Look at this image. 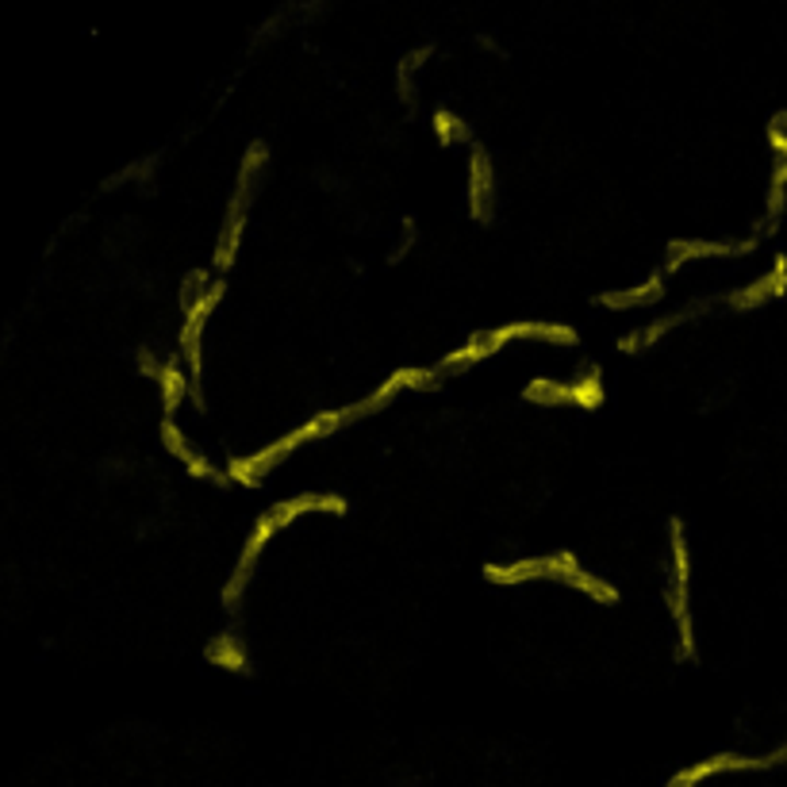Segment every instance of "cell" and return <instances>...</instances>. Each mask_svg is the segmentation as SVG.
Masks as SVG:
<instances>
[{
    "mask_svg": "<svg viewBox=\"0 0 787 787\" xmlns=\"http://www.w3.org/2000/svg\"><path fill=\"white\" fill-rule=\"evenodd\" d=\"M496 208V169L492 154L485 146H473L469 154V212L473 220H488Z\"/></svg>",
    "mask_w": 787,
    "mask_h": 787,
    "instance_id": "cell-8",
    "label": "cell"
},
{
    "mask_svg": "<svg viewBox=\"0 0 787 787\" xmlns=\"http://www.w3.org/2000/svg\"><path fill=\"white\" fill-rule=\"evenodd\" d=\"M787 292V258H776L773 273H761L753 285L738 288L734 296H730V308L738 311H750V308H761V303L776 300V296Z\"/></svg>",
    "mask_w": 787,
    "mask_h": 787,
    "instance_id": "cell-12",
    "label": "cell"
},
{
    "mask_svg": "<svg viewBox=\"0 0 787 787\" xmlns=\"http://www.w3.org/2000/svg\"><path fill=\"white\" fill-rule=\"evenodd\" d=\"M545 580H557V584H568V588L584 591L588 599H596V603L603 607H614L622 599V591L614 588V580H603V576L588 573V568L580 565V557H576L573 550L565 553H545Z\"/></svg>",
    "mask_w": 787,
    "mask_h": 787,
    "instance_id": "cell-5",
    "label": "cell"
},
{
    "mask_svg": "<svg viewBox=\"0 0 787 787\" xmlns=\"http://www.w3.org/2000/svg\"><path fill=\"white\" fill-rule=\"evenodd\" d=\"M362 419V411H357V403H346V408H326L319 411V415H311L308 423H300L296 431L280 434L277 442H269V446H262L258 454L251 457H231L228 462V480L239 488H262V480L269 477L273 469H277L285 457H292L300 446H308V442H319L326 439V434L342 431V426L357 423Z\"/></svg>",
    "mask_w": 787,
    "mask_h": 787,
    "instance_id": "cell-1",
    "label": "cell"
},
{
    "mask_svg": "<svg viewBox=\"0 0 787 787\" xmlns=\"http://www.w3.org/2000/svg\"><path fill=\"white\" fill-rule=\"evenodd\" d=\"M485 580L496 588H516V584H534L545 580V557H516V561H500V565H485Z\"/></svg>",
    "mask_w": 787,
    "mask_h": 787,
    "instance_id": "cell-14",
    "label": "cell"
},
{
    "mask_svg": "<svg viewBox=\"0 0 787 787\" xmlns=\"http://www.w3.org/2000/svg\"><path fill=\"white\" fill-rule=\"evenodd\" d=\"M434 380H439V369H426V365H400V369H392L385 380H380L377 388H373L365 400H357V411L365 415H377L380 408H388V403L396 400L400 392H411V388H431Z\"/></svg>",
    "mask_w": 787,
    "mask_h": 787,
    "instance_id": "cell-7",
    "label": "cell"
},
{
    "mask_svg": "<svg viewBox=\"0 0 787 787\" xmlns=\"http://www.w3.org/2000/svg\"><path fill=\"white\" fill-rule=\"evenodd\" d=\"M523 400L526 403H542V408H576V411H596L603 408L607 400V388H603V373L591 365L588 373L573 380H550V377H537L530 380L523 388Z\"/></svg>",
    "mask_w": 787,
    "mask_h": 787,
    "instance_id": "cell-3",
    "label": "cell"
},
{
    "mask_svg": "<svg viewBox=\"0 0 787 787\" xmlns=\"http://www.w3.org/2000/svg\"><path fill=\"white\" fill-rule=\"evenodd\" d=\"M158 392H162V411H166L169 419L177 415V408H181L185 400H197V380H192V373L185 369V362H162V373H158Z\"/></svg>",
    "mask_w": 787,
    "mask_h": 787,
    "instance_id": "cell-13",
    "label": "cell"
},
{
    "mask_svg": "<svg viewBox=\"0 0 787 787\" xmlns=\"http://www.w3.org/2000/svg\"><path fill=\"white\" fill-rule=\"evenodd\" d=\"M208 661H212L215 668H223V673H251V657H246L243 642H239L235 634H220L212 638V645H208Z\"/></svg>",
    "mask_w": 787,
    "mask_h": 787,
    "instance_id": "cell-15",
    "label": "cell"
},
{
    "mask_svg": "<svg viewBox=\"0 0 787 787\" xmlns=\"http://www.w3.org/2000/svg\"><path fill=\"white\" fill-rule=\"evenodd\" d=\"M277 534H280V526L269 519V511H262V519L254 523L251 537L243 542V553H239V561H235V573H231L228 588H223V607H228V611H235V607H239V599H243V591H246V584H251L254 568H258L262 550H265V545H269Z\"/></svg>",
    "mask_w": 787,
    "mask_h": 787,
    "instance_id": "cell-6",
    "label": "cell"
},
{
    "mask_svg": "<svg viewBox=\"0 0 787 787\" xmlns=\"http://www.w3.org/2000/svg\"><path fill=\"white\" fill-rule=\"evenodd\" d=\"M431 131H434V138H439L442 146L469 143V123H465L457 112H450V108H434V115H431Z\"/></svg>",
    "mask_w": 787,
    "mask_h": 787,
    "instance_id": "cell-16",
    "label": "cell"
},
{
    "mask_svg": "<svg viewBox=\"0 0 787 787\" xmlns=\"http://www.w3.org/2000/svg\"><path fill=\"white\" fill-rule=\"evenodd\" d=\"M668 561H673V573H668V614H673V627H676V657L691 661L696 657V619H691V553H688V537H684L680 519L668 523Z\"/></svg>",
    "mask_w": 787,
    "mask_h": 787,
    "instance_id": "cell-2",
    "label": "cell"
},
{
    "mask_svg": "<svg viewBox=\"0 0 787 787\" xmlns=\"http://www.w3.org/2000/svg\"><path fill=\"white\" fill-rule=\"evenodd\" d=\"M488 354H500L511 342H550V346H576L580 334L573 323H553V319H519V323H503L496 331H480Z\"/></svg>",
    "mask_w": 787,
    "mask_h": 787,
    "instance_id": "cell-4",
    "label": "cell"
},
{
    "mask_svg": "<svg viewBox=\"0 0 787 787\" xmlns=\"http://www.w3.org/2000/svg\"><path fill=\"white\" fill-rule=\"evenodd\" d=\"M661 296H665V269L650 273L645 280H638V285H630V288H619V292H603L599 296V308H607V311L650 308V303H661Z\"/></svg>",
    "mask_w": 787,
    "mask_h": 787,
    "instance_id": "cell-11",
    "label": "cell"
},
{
    "mask_svg": "<svg viewBox=\"0 0 787 787\" xmlns=\"http://www.w3.org/2000/svg\"><path fill=\"white\" fill-rule=\"evenodd\" d=\"M753 243H707V239H676L668 243L665 254V273L684 269L688 262H703V258H734V254H745Z\"/></svg>",
    "mask_w": 787,
    "mask_h": 787,
    "instance_id": "cell-10",
    "label": "cell"
},
{
    "mask_svg": "<svg viewBox=\"0 0 787 787\" xmlns=\"http://www.w3.org/2000/svg\"><path fill=\"white\" fill-rule=\"evenodd\" d=\"M162 446L169 450V454L177 457V462L185 465V473H189V477H197V480H215V485H220V480H228V469H215L212 462H204V457L197 454V450L189 446V439H185V431L181 426H177V419H162Z\"/></svg>",
    "mask_w": 787,
    "mask_h": 787,
    "instance_id": "cell-9",
    "label": "cell"
}]
</instances>
